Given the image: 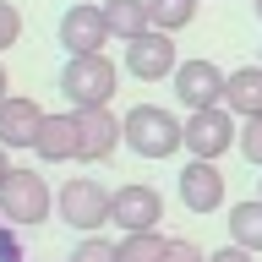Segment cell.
Here are the masks:
<instances>
[{"instance_id":"1","label":"cell","mask_w":262,"mask_h":262,"mask_svg":"<svg viewBox=\"0 0 262 262\" xmlns=\"http://www.w3.org/2000/svg\"><path fill=\"white\" fill-rule=\"evenodd\" d=\"M120 120H126V147L137 159H169L186 147V120H175L164 104H131Z\"/></svg>"},{"instance_id":"2","label":"cell","mask_w":262,"mask_h":262,"mask_svg":"<svg viewBox=\"0 0 262 262\" xmlns=\"http://www.w3.org/2000/svg\"><path fill=\"white\" fill-rule=\"evenodd\" d=\"M115 82H120V71H115V60L104 49H93V55H66V66H60V93H66L71 110H98V104H110Z\"/></svg>"},{"instance_id":"3","label":"cell","mask_w":262,"mask_h":262,"mask_svg":"<svg viewBox=\"0 0 262 262\" xmlns=\"http://www.w3.org/2000/svg\"><path fill=\"white\" fill-rule=\"evenodd\" d=\"M110 208H115V191L104 180H93V175H71L60 191H55V213H60L71 229H82V235H93V229L110 224Z\"/></svg>"},{"instance_id":"4","label":"cell","mask_w":262,"mask_h":262,"mask_svg":"<svg viewBox=\"0 0 262 262\" xmlns=\"http://www.w3.org/2000/svg\"><path fill=\"white\" fill-rule=\"evenodd\" d=\"M0 213H6L16 229L44 224L49 213H55V191H49V180L38 175V169H11L6 186H0Z\"/></svg>"},{"instance_id":"5","label":"cell","mask_w":262,"mask_h":262,"mask_svg":"<svg viewBox=\"0 0 262 262\" xmlns=\"http://www.w3.org/2000/svg\"><path fill=\"white\" fill-rule=\"evenodd\" d=\"M235 142H241V115H229L224 104L186 115V153L191 159H224Z\"/></svg>"},{"instance_id":"6","label":"cell","mask_w":262,"mask_h":262,"mask_svg":"<svg viewBox=\"0 0 262 262\" xmlns=\"http://www.w3.org/2000/svg\"><path fill=\"white\" fill-rule=\"evenodd\" d=\"M175 66H180V55H175V38L164 28H147L126 44V71L137 82H164V77H175Z\"/></svg>"},{"instance_id":"7","label":"cell","mask_w":262,"mask_h":262,"mask_svg":"<svg viewBox=\"0 0 262 262\" xmlns=\"http://www.w3.org/2000/svg\"><path fill=\"white\" fill-rule=\"evenodd\" d=\"M77 159L82 164H104L115 147L126 142V120L110 110V104H98V110H77Z\"/></svg>"},{"instance_id":"8","label":"cell","mask_w":262,"mask_h":262,"mask_svg":"<svg viewBox=\"0 0 262 262\" xmlns=\"http://www.w3.org/2000/svg\"><path fill=\"white\" fill-rule=\"evenodd\" d=\"M115 33H110V16L104 6H66L60 11V49L66 55H93L104 49Z\"/></svg>"},{"instance_id":"9","label":"cell","mask_w":262,"mask_h":262,"mask_svg":"<svg viewBox=\"0 0 262 262\" xmlns=\"http://www.w3.org/2000/svg\"><path fill=\"white\" fill-rule=\"evenodd\" d=\"M169 82H175V98L186 110H213V104H224V82L229 77L213 60H180Z\"/></svg>"},{"instance_id":"10","label":"cell","mask_w":262,"mask_h":262,"mask_svg":"<svg viewBox=\"0 0 262 262\" xmlns=\"http://www.w3.org/2000/svg\"><path fill=\"white\" fill-rule=\"evenodd\" d=\"M164 219V196L142 180H131V186H115V208H110V224H120V235L131 229H159Z\"/></svg>"},{"instance_id":"11","label":"cell","mask_w":262,"mask_h":262,"mask_svg":"<svg viewBox=\"0 0 262 262\" xmlns=\"http://www.w3.org/2000/svg\"><path fill=\"white\" fill-rule=\"evenodd\" d=\"M180 202H186V213L224 208V169H219V159H191L180 169Z\"/></svg>"},{"instance_id":"12","label":"cell","mask_w":262,"mask_h":262,"mask_svg":"<svg viewBox=\"0 0 262 262\" xmlns=\"http://www.w3.org/2000/svg\"><path fill=\"white\" fill-rule=\"evenodd\" d=\"M44 104L38 98H22L11 93L6 104H0V147H33L38 142V126H44Z\"/></svg>"},{"instance_id":"13","label":"cell","mask_w":262,"mask_h":262,"mask_svg":"<svg viewBox=\"0 0 262 262\" xmlns=\"http://www.w3.org/2000/svg\"><path fill=\"white\" fill-rule=\"evenodd\" d=\"M77 110H66V115H44V126H38V142H33V153L44 164H66V159H77Z\"/></svg>"},{"instance_id":"14","label":"cell","mask_w":262,"mask_h":262,"mask_svg":"<svg viewBox=\"0 0 262 262\" xmlns=\"http://www.w3.org/2000/svg\"><path fill=\"white\" fill-rule=\"evenodd\" d=\"M224 110L241 115V120L262 115V60H257V66H241V71H229V82H224Z\"/></svg>"},{"instance_id":"15","label":"cell","mask_w":262,"mask_h":262,"mask_svg":"<svg viewBox=\"0 0 262 262\" xmlns=\"http://www.w3.org/2000/svg\"><path fill=\"white\" fill-rule=\"evenodd\" d=\"M104 16H110V33L120 44H131L137 33L153 28V16H147V0H104Z\"/></svg>"},{"instance_id":"16","label":"cell","mask_w":262,"mask_h":262,"mask_svg":"<svg viewBox=\"0 0 262 262\" xmlns=\"http://www.w3.org/2000/svg\"><path fill=\"white\" fill-rule=\"evenodd\" d=\"M229 241L246 246V251H262V196L229 208Z\"/></svg>"},{"instance_id":"17","label":"cell","mask_w":262,"mask_h":262,"mask_svg":"<svg viewBox=\"0 0 262 262\" xmlns=\"http://www.w3.org/2000/svg\"><path fill=\"white\" fill-rule=\"evenodd\" d=\"M164 235L159 229H131V235H120V262H164Z\"/></svg>"},{"instance_id":"18","label":"cell","mask_w":262,"mask_h":262,"mask_svg":"<svg viewBox=\"0 0 262 262\" xmlns=\"http://www.w3.org/2000/svg\"><path fill=\"white\" fill-rule=\"evenodd\" d=\"M147 16H153V28L180 33V28L196 16V0H147Z\"/></svg>"},{"instance_id":"19","label":"cell","mask_w":262,"mask_h":262,"mask_svg":"<svg viewBox=\"0 0 262 262\" xmlns=\"http://www.w3.org/2000/svg\"><path fill=\"white\" fill-rule=\"evenodd\" d=\"M71 262H120V246H110V241L93 229V235H82V241H77Z\"/></svg>"},{"instance_id":"20","label":"cell","mask_w":262,"mask_h":262,"mask_svg":"<svg viewBox=\"0 0 262 262\" xmlns=\"http://www.w3.org/2000/svg\"><path fill=\"white\" fill-rule=\"evenodd\" d=\"M246 153V164H257L262 169V115H251V120H241V142H235Z\"/></svg>"},{"instance_id":"21","label":"cell","mask_w":262,"mask_h":262,"mask_svg":"<svg viewBox=\"0 0 262 262\" xmlns=\"http://www.w3.org/2000/svg\"><path fill=\"white\" fill-rule=\"evenodd\" d=\"M16 38H22V11H16L11 0H0V55H6Z\"/></svg>"},{"instance_id":"22","label":"cell","mask_w":262,"mask_h":262,"mask_svg":"<svg viewBox=\"0 0 262 262\" xmlns=\"http://www.w3.org/2000/svg\"><path fill=\"white\" fill-rule=\"evenodd\" d=\"M164 262H208V257H202L196 241H180V235H175V241L164 246Z\"/></svg>"},{"instance_id":"23","label":"cell","mask_w":262,"mask_h":262,"mask_svg":"<svg viewBox=\"0 0 262 262\" xmlns=\"http://www.w3.org/2000/svg\"><path fill=\"white\" fill-rule=\"evenodd\" d=\"M0 262H22V241H16V224H0Z\"/></svg>"},{"instance_id":"24","label":"cell","mask_w":262,"mask_h":262,"mask_svg":"<svg viewBox=\"0 0 262 262\" xmlns=\"http://www.w3.org/2000/svg\"><path fill=\"white\" fill-rule=\"evenodd\" d=\"M208 262H257V251H246V246H235V241H229V246H219Z\"/></svg>"},{"instance_id":"25","label":"cell","mask_w":262,"mask_h":262,"mask_svg":"<svg viewBox=\"0 0 262 262\" xmlns=\"http://www.w3.org/2000/svg\"><path fill=\"white\" fill-rule=\"evenodd\" d=\"M6 153H11V147H0V186H6V175H11V169H16V164L6 159Z\"/></svg>"},{"instance_id":"26","label":"cell","mask_w":262,"mask_h":262,"mask_svg":"<svg viewBox=\"0 0 262 262\" xmlns=\"http://www.w3.org/2000/svg\"><path fill=\"white\" fill-rule=\"evenodd\" d=\"M6 88H11V77H6V66H0V104H6V98H11V93H6Z\"/></svg>"},{"instance_id":"27","label":"cell","mask_w":262,"mask_h":262,"mask_svg":"<svg viewBox=\"0 0 262 262\" xmlns=\"http://www.w3.org/2000/svg\"><path fill=\"white\" fill-rule=\"evenodd\" d=\"M251 6H257V16H262V0H251Z\"/></svg>"},{"instance_id":"28","label":"cell","mask_w":262,"mask_h":262,"mask_svg":"<svg viewBox=\"0 0 262 262\" xmlns=\"http://www.w3.org/2000/svg\"><path fill=\"white\" fill-rule=\"evenodd\" d=\"M257 196H262V180H257Z\"/></svg>"}]
</instances>
